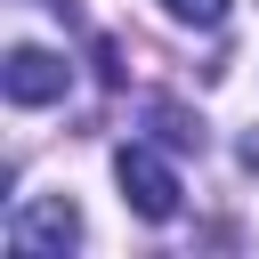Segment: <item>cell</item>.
<instances>
[{"label": "cell", "instance_id": "1", "mask_svg": "<svg viewBox=\"0 0 259 259\" xmlns=\"http://www.w3.org/2000/svg\"><path fill=\"white\" fill-rule=\"evenodd\" d=\"M73 243H81L73 194H32V202L8 210V251H16V259H65Z\"/></svg>", "mask_w": 259, "mask_h": 259}, {"label": "cell", "instance_id": "2", "mask_svg": "<svg viewBox=\"0 0 259 259\" xmlns=\"http://www.w3.org/2000/svg\"><path fill=\"white\" fill-rule=\"evenodd\" d=\"M113 178H121V202H130L138 219H154V227L178 219V170H170L154 146H121V154H113Z\"/></svg>", "mask_w": 259, "mask_h": 259}, {"label": "cell", "instance_id": "3", "mask_svg": "<svg viewBox=\"0 0 259 259\" xmlns=\"http://www.w3.org/2000/svg\"><path fill=\"white\" fill-rule=\"evenodd\" d=\"M0 89H8V105H57L65 89H73V65L57 57V49H32V40H16L8 49V65H0Z\"/></svg>", "mask_w": 259, "mask_h": 259}, {"label": "cell", "instance_id": "4", "mask_svg": "<svg viewBox=\"0 0 259 259\" xmlns=\"http://www.w3.org/2000/svg\"><path fill=\"white\" fill-rule=\"evenodd\" d=\"M146 130H154L170 154H202V121H194L186 105H170V97H154V105H146Z\"/></svg>", "mask_w": 259, "mask_h": 259}, {"label": "cell", "instance_id": "5", "mask_svg": "<svg viewBox=\"0 0 259 259\" xmlns=\"http://www.w3.org/2000/svg\"><path fill=\"white\" fill-rule=\"evenodd\" d=\"M162 8H170V24H194V32H219L235 0H162Z\"/></svg>", "mask_w": 259, "mask_h": 259}, {"label": "cell", "instance_id": "6", "mask_svg": "<svg viewBox=\"0 0 259 259\" xmlns=\"http://www.w3.org/2000/svg\"><path fill=\"white\" fill-rule=\"evenodd\" d=\"M243 170H259V130H251V138H243Z\"/></svg>", "mask_w": 259, "mask_h": 259}, {"label": "cell", "instance_id": "7", "mask_svg": "<svg viewBox=\"0 0 259 259\" xmlns=\"http://www.w3.org/2000/svg\"><path fill=\"white\" fill-rule=\"evenodd\" d=\"M40 8H57V16H65V8H73V0H40Z\"/></svg>", "mask_w": 259, "mask_h": 259}]
</instances>
